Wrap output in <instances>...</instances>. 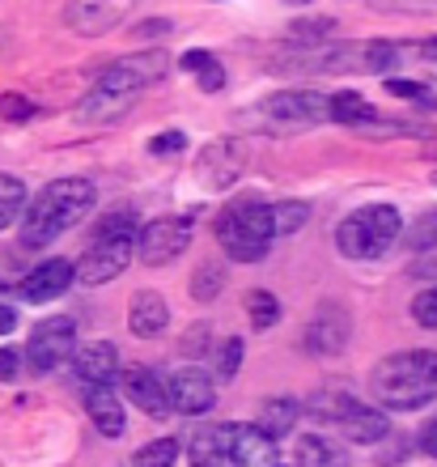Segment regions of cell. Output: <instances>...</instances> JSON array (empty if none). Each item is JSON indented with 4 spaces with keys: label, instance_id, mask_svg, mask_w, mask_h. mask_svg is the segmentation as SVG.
I'll use <instances>...</instances> for the list:
<instances>
[{
    "label": "cell",
    "instance_id": "6da1fadb",
    "mask_svg": "<svg viewBox=\"0 0 437 467\" xmlns=\"http://www.w3.org/2000/svg\"><path fill=\"white\" fill-rule=\"evenodd\" d=\"M98 204V187L89 179H56L30 200V209L22 217V246L43 251L60 234H68L81 217H89V209Z\"/></svg>",
    "mask_w": 437,
    "mask_h": 467
},
{
    "label": "cell",
    "instance_id": "7a4b0ae2",
    "mask_svg": "<svg viewBox=\"0 0 437 467\" xmlns=\"http://www.w3.org/2000/svg\"><path fill=\"white\" fill-rule=\"evenodd\" d=\"M369 391L390 412H416L437 400V353L433 348H408V353L382 357L369 374Z\"/></svg>",
    "mask_w": 437,
    "mask_h": 467
},
{
    "label": "cell",
    "instance_id": "3957f363",
    "mask_svg": "<svg viewBox=\"0 0 437 467\" xmlns=\"http://www.w3.org/2000/svg\"><path fill=\"white\" fill-rule=\"evenodd\" d=\"M331 94H318V89H280V94H267L255 107L243 111V123L251 132L264 136H285V132H306L315 123H328Z\"/></svg>",
    "mask_w": 437,
    "mask_h": 467
},
{
    "label": "cell",
    "instance_id": "277c9868",
    "mask_svg": "<svg viewBox=\"0 0 437 467\" xmlns=\"http://www.w3.org/2000/svg\"><path fill=\"white\" fill-rule=\"evenodd\" d=\"M136 238H140V222H136L132 213H110L107 222H98L94 243L86 246V255L77 259V281L81 285L115 281L132 264Z\"/></svg>",
    "mask_w": 437,
    "mask_h": 467
},
{
    "label": "cell",
    "instance_id": "5b68a950",
    "mask_svg": "<svg viewBox=\"0 0 437 467\" xmlns=\"http://www.w3.org/2000/svg\"><path fill=\"white\" fill-rule=\"evenodd\" d=\"M272 238H276L272 204H264L259 196H243V200H234L230 209L217 213V243L238 264H259L267 255Z\"/></svg>",
    "mask_w": 437,
    "mask_h": 467
},
{
    "label": "cell",
    "instance_id": "8992f818",
    "mask_svg": "<svg viewBox=\"0 0 437 467\" xmlns=\"http://www.w3.org/2000/svg\"><path fill=\"white\" fill-rule=\"evenodd\" d=\"M403 217L395 204H365V209L349 213L336 225V246L349 259H378L387 255V246L400 238Z\"/></svg>",
    "mask_w": 437,
    "mask_h": 467
},
{
    "label": "cell",
    "instance_id": "52a82bcc",
    "mask_svg": "<svg viewBox=\"0 0 437 467\" xmlns=\"http://www.w3.org/2000/svg\"><path fill=\"white\" fill-rule=\"evenodd\" d=\"M166 68H171V56H166L161 47H145V51H136V56H123V60L110 64L107 73L98 77L94 89H107V94H132V99H140V89L153 86V81H161Z\"/></svg>",
    "mask_w": 437,
    "mask_h": 467
},
{
    "label": "cell",
    "instance_id": "ba28073f",
    "mask_svg": "<svg viewBox=\"0 0 437 467\" xmlns=\"http://www.w3.org/2000/svg\"><path fill=\"white\" fill-rule=\"evenodd\" d=\"M77 353V323L68 315H51L30 332V345H26V357H30V369L35 374H51L60 369L68 357Z\"/></svg>",
    "mask_w": 437,
    "mask_h": 467
},
{
    "label": "cell",
    "instance_id": "9c48e42d",
    "mask_svg": "<svg viewBox=\"0 0 437 467\" xmlns=\"http://www.w3.org/2000/svg\"><path fill=\"white\" fill-rule=\"evenodd\" d=\"M243 171H246V149L234 136L208 140L200 149V158H195V183L204 187V192H225V187H234L243 179Z\"/></svg>",
    "mask_w": 437,
    "mask_h": 467
},
{
    "label": "cell",
    "instance_id": "30bf717a",
    "mask_svg": "<svg viewBox=\"0 0 437 467\" xmlns=\"http://www.w3.org/2000/svg\"><path fill=\"white\" fill-rule=\"evenodd\" d=\"M187 246H192V222L187 217H153V222L140 225L136 255L149 268H161V264H174Z\"/></svg>",
    "mask_w": 437,
    "mask_h": 467
},
{
    "label": "cell",
    "instance_id": "8fae6325",
    "mask_svg": "<svg viewBox=\"0 0 437 467\" xmlns=\"http://www.w3.org/2000/svg\"><path fill=\"white\" fill-rule=\"evenodd\" d=\"M166 391H171V408L179 412V417H204V412L217 408L213 382H208L204 369H195V366L174 369L171 379H166Z\"/></svg>",
    "mask_w": 437,
    "mask_h": 467
},
{
    "label": "cell",
    "instance_id": "7c38bea8",
    "mask_svg": "<svg viewBox=\"0 0 437 467\" xmlns=\"http://www.w3.org/2000/svg\"><path fill=\"white\" fill-rule=\"evenodd\" d=\"M77 281V264L68 259H43L35 272H26L17 281V297L30 302V306H43V302H56V297Z\"/></svg>",
    "mask_w": 437,
    "mask_h": 467
},
{
    "label": "cell",
    "instance_id": "4fadbf2b",
    "mask_svg": "<svg viewBox=\"0 0 437 467\" xmlns=\"http://www.w3.org/2000/svg\"><path fill=\"white\" fill-rule=\"evenodd\" d=\"M120 382H123V395L132 400L145 417H153V420H166L174 412L171 408V391H166V382L153 374L149 366H128L120 374Z\"/></svg>",
    "mask_w": 437,
    "mask_h": 467
},
{
    "label": "cell",
    "instance_id": "5bb4252c",
    "mask_svg": "<svg viewBox=\"0 0 437 467\" xmlns=\"http://www.w3.org/2000/svg\"><path fill=\"white\" fill-rule=\"evenodd\" d=\"M132 5L136 0H68V26L77 35L98 38L107 30H115L132 13Z\"/></svg>",
    "mask_w": 437,
    "mask_h": 467
},
{
    "label": "cell",
    "instance_id": "9a60e30c",
    "mask_svg": "<svg viewBox=\"0 0 437 467\" xmlns=\"http://www.w3.org/2000/svg\"><path fill=\"white\" fill-rule=\"evenodd\" d=\"M302 345L310 357H336L344 353V345H349V315H344L340 306H318V315L310 323H306L302 332Z\"/></svg>",
    "mask_w": 437,
    "mask_h": 467
},
{
    "label": "cell",
    "instance_id": "2e32d148",
    "mask_svg": "<svg viewBox=\"0 0 437 467\" xmlns=\"http://www.w3.org/2000/svg\"><path fill=\"white\" fill-rule=\"evenodd\" d=\"M86 412L102 438H123V430H128L123 400L110 391V382H86Z\"/></svg>",
    "mask_w": 437,
    "mask_h": 467
},
{
    "label": "cell",
    "instance_id": "e0dca14e",
    "mask_svg": "<svg viewBox=\"0 0 437 467\" xmlns=\"http://www.w3.org/2000/svg\"><path fill=\"white\" fill-rule=\"evenodd\" d=\"M280 463L276 438L259 425H234V467H272Z\"/></svg>",
    "mask_w": 437,
    "mask_h": 467
},
{
    "label": "cell",
    "instance_id": "ac0fdd59",
    "mask_svg": "<svg viewBox=\"0 0 437 467\" xmlns=\"http://www.w3.org/2000/svg\"><path fill=\"white\" fill-rule=\"evenodd\" d=\"M187 451H192V463L200 467L234 463V425H204V430H195Z\"/></svg>",
    "mask_w": 437,
    "mask_h": 467
},
{
    "label": "cell",
    "instance_id": "d6986e66",
    "mask_svg": "<svg viewBox=\"0 0 437 467\" xmlns=\"http://www.w3.org/2000/svg\"><path fill=\"white\" fill-rule=\"evenodd\" d=\"M73 374L81 382H110L120 374V348L110 340H94V345H81L73 353Z\"/></svg>",
    "mask_w": 437,
    "mask_h": 467
},
{
    "label": "cell",
    "instance_id": "ffe728a7",
    "mask_svg": "<svg viewBox=\"0 0 437 467\" xmlns=\"http://www.w3.org/2000/svg\"><path fill=\"white\" fill-rule=\"evenodd\" d=\"M166 323H171V310H166V302H161L153 289L132 294V302H128V327H132V336H140V340L161 336Z\"/></svg>",
    "mask_w": 437,
    "mask_h": 467
},
{
    "label": "cell",
    "instance_id": "44dd1931",
    "mask_svg": "<svg viewBox=\"0 0 437 467\" xmlns=\"http://www.w3.org/2000/svg\"><path fill=\"white\" fill-rule=\"evenodd\" d=\"M297 417H302V404H297V400H289V395H276V400H264V404H259L255 425L280 442L285 433H293Z\"/></svg>",
    "mask_w": 437,
    "mask_h": 467
},
{
    "label": "cell",
    "instance_id": "7402d4cb",
    "mask_svg": "<svg viewBox=\"0 0 437 467\" xmlns=\"http://www.w3.org/2000/svg\"><path fill=\"white\" fill-rule=\"evenodd\" d=\"M336 430H344V438H349V442L369 446V442H378V438H387V417H382L378 408L352 404V408H349V417H344L340 425H336Z\"/></svg>",
    "mask_w": 437,
    "mask_h": 467
},
{
    "label": "cell",
    "instance_id": "603a6c76",
    "mask_svg": "<svg viewBox=\"0 0 437 467\" xmlns=\"http://www.w3.org/2000/svg\"><path fill=\"white\" fill-rule=\"evenodd\" d=\"M132 94H107V89H94L77 102V115L81 119H120V115L132 111Z\"/></svg>",
    "mask_w": 437,
    "mask_h": 467
},
{
    "label": "cell",
    "instance_id": "cb8c5ba5",
    "mask_svg": "<svg viewBox=\"0 0 437 467\" xmlns=\"http://www.w3.org/2000/svg\"><path fill=\"white\" fill-rule=\"evenodd\" d=\"M182 73H195V86L204 89V94H217L225 89V68H221L217 56H208V51H187L179 60Z\"/></svg>",
    "mask_w": 437,
    "mask_h": 467
},
{
    "label": "cell",
    "instance_id": "d4e9b609",
    "mask_svg": "<svg viewBox=\"0 0 437 467\" xmlns=\"http://www.w3.org/2000/svg\"><path fill=\"white\" fill-rule=\"evenodd\" d=\"M331 123H349V128H361V123L374 119V107L357 94V89H340V94H331V107H328Z\"/></svg>",
    "mask_w": 437,
    "mask_h": 467
},
{
    "label": "cell",
    "instance_id": "484cf974",
    "mask_svg": "<svg viewBox=\"0 0 437 467\" xmlns=\"http://www.w3.org/2000/svg\"><path fill=\"white\" fill-rule=\"evenodd\" d=\"M357 404L349 391H340V387H328V391H315L310 400H306V408H310V417L328 420V425H340L344 417H349V408Z\"/></svg>",
    "mask_w": 437,
    "mask_h": 467
},
{
    "label": "cell",
    "instance_id": "4316f807",
    "mask_svg": "<svg viewBox=\"0 0 437 467\" xmlns=\"http://www.w3.org/2000/svg\"><path fill=\"white\" fill-rule=\"evenodd\" d=\"M22 209H26V183L17 174H0V230L22 222Z\"/></svg>",
    "mask_w": 437,
    "mask_h": 467
},
{
    "label": "cell",
    "instance_id": "83f0119b",
    "mask_svg": "<svg viewBox=\"0 0 437 467\" xmlns=\"http://www.w3.org/2000/svg\"><path fill=\"white\" fill-rule=\"evenodd\" d=\"M293 459L302 467H328V463H340V451L328 442V438H318V433H306V438H297V446H293Z\"/></svg>",
    "mask_w": 437,
    "mask_h": 467
},
{
    "label": "cell",
    "instance_id": "f1b7e54d",
    "mask_svg": "<svg viewBox=\"0 0 437 467\" xmlns=\"http://www.w3.org/2000/svg\"><path fill=\"white\" fill-rule=\"evenodd\" d=\"M306 222H310V204H306V200H280V204H272V225H276V238L297 234Z\"/></svg>",
    "mask_w": 437,
    "mask_h": 467
},
{
    "label": "cell",
    "instance_id": "f546056e",
    "mask_svg": "<svg viewBox=\"0 0 437 467\" xmlns=\"http://www.w3.org/2000/svg\"><path fill=\"white\" fill-rule=\"evenodd\" d=\"M246 315H251V327H255V332H267V327L280 319L276 294H267V289H251V294H246Z\"/></svg>",
    "mask_w": 437,
    "mask_h": 467
},
{
    "label": "cell",
    "instance_id": "4dcf8cb0",
    "mask_svg": "<svg viewBox=\"0 0 437 467\" xmlns=\"http://www.w3.org/2000/svg\"><path fill=\"white\" fill-rule=\"evenodd\" d=\"M179 455H182L179 438H161V442L140 446V451L132 455V463H136V467H171Z\"/></svg>",
    "mask_w": 437,
    "mask_h": 467
},
{
    "label": "cell",
    "instance_id": "1f68e13d",
    "mask_svg": "<svg viewBox=\"0 0 437 467\" xmlns=\"http://www.w3.org/2000/svg\"><path fill=\"white\" fill-rule=\"evenodd\" d=\"M221 285H225V268L221 264H200L192 272V297L195 302H213L221 294Z\"/></svg>",
    "mask_w": 437,
    "mask_h": 467
},
{
    "label": "cell",
    "instance_id": "d6a6232c",
    "mask_svg": "<svg viewBox=\"0 0 437 467\" xmlns=\"http://www.w3.org/2000/svg\"><path fill=\"white\" fill-rule=\"evenodd\" d=\"M328 35H336V22H331V17H302V22L289 26V38H297L306 47H318Z\"/></svg>",
    "mask_w": 437,
    "mask_h": 467
},
{
    "label": "cell",
    "instance_id": "836d02e7",
    "mask_svg": "<svg viewBox=\"0 0 437 467\" xmlns=\"http://www.w3.org/2000/svg\"><path fill=\"white\" fill-rule=\"evenodd\" d=\"M412 319L421 327H429V332H437V285H429V289H421L412 297Z\"/></svg>",
    "mask_w": 437,
    "mask_h": 467
},
{
    "label": "cell",
    "instance_id": "e575fe53",
    "mask_svg": "<svg viewBox=\"0 0 437 467\" xmlns=\"http://www.w3.org/2000/svg\"><path fill=\"white\" fill-rule=\"evenodd\" d=\"M243 357H246V345L234 336V340H225L221 345V353H217V374L221 379H234L238 374V366H243Z\"/></svg>",
    "mask_w": 437,
    "mask_h": 467
},
{
    "label": "cell",
    "instance_id": "d590c367",
    "mask_svg": "<svg viewBox=\"0 0 437 467\" xmlns=\"http://www.w3.org/2000/svg\"><path fill=\"white\" fill-rule=\"evenodd\" d=\"M35 111V102L22 99V94H0V119H9V123H26Z\"/></svg>",
    "mask_w": 437,
    "mask_h": 467
},
{
    "label": "cell",
    "instance_id": "8d00e7d4",
    "mask_svg": "<svg viewBox=\"0 0 437 467\" xmlns=\"http://www.w3.org/2000/svg\"><path fill=\"white\" fill-rule=\"evenodd\" d=\"M387 89L390 94H395V99H416L421 102V107H429V111H433L437 102H433V94H429L425 86H416V81H403V77H390L387 81Z\"/></svg>",
    "mask_w": 437,
    "mask_h": 467
},
{
    "label": "cell",
    "instance_id": "74e56055",
    "mask_svg": "<svg viewBox=\"0 0 437 467\" xmlns=\"http://www.w3.org/2000/svg\"><path fill=\"white\" fill-rule=\"evenodd\" d=\"M179 149H187V136L182 132H158L153 140H149V153H153V158H171V153H179Z\"/></svg>",
    "mask_w": 437,
    "mask_h": 467
},
{
    "label": "cell",
    "instance_id": "f35d334b",
    "mask_svg": "<svg viewBox=\"0 0 437 467\" xmlns=\"http://www.w3.org/2000/svg\"><path fill=\"white\" fill-rule=\"evenodd\" d=\"M429 243H437V213H425V222L408 234V246H412V251H421V246H429Z\"/></svg>",
    "mask_w": 437,
    "mask_h": 467
},
{
    "label": "cell",
    "instance_id": "ab89813d",
    "mask_svg": "<svg viewBox=\"0 0 437 467\" xmlns=\"http://www.w3.org/2000/svg\"><path fill=\"white\" fill-rule=\"evenodd\" d=\"M378 9H390V13H429L437 9V0H369Z\"/></svg>",
    "mask_w": 437,
    "mask_h": 467
},
{
    "label": "cell",
    "instance_id": "60d3db41",
    "mask_svg": "<svg viewBox=\"0 0 437 467\" xmlns=\"http://www.w3.org/2000/svg\"><path fill=\"white\" fill-rule=\"evenodd\" d=\"M182 353H187V357L208 353V323H195L192 332L182 336Z\"/></svg>",
    "mask_w": 437,
    "mask_h": 467
},
{
    "label": "cell",
    "instance_id": "b9f144b4",
    "mask_svg": "<svg viewBox=\"0 0 437 467\" xmlns=\"http://www.w3.org/2000/svg\"><path fill=\"white\" fill-rule=\"evenodd\" d=\"M17 369H22V357H17V348H0V382L17 379Z\"/></svg>",
    "mask_w": 437,
    "mask_h": 467
},
{
    "label": "cell",
    "instance_id": "7bdbcfd3",
    "mask_svg": "<svg viewBox=\"0 0 437 467\" xmlns=\"http://www.w3.org/2000/svg\"><path fill=\"white\" fill-rule=\"evenodd\" d=\"M13 327H17V310H13V306H5V302H0V336H9Z\"/></svg>",
    "mask_w": 437,
    "mask_h": 467
},
{
    "label": "cell",
    "instance_id": "ee69618b",
    "mask_svg": "<svg viewBox=\"0 0 437 467\" xmlns=\"http://www.w3.org/2000/svg\"><path fill=\"white\" fill-rule=\"evenodd\" d=\"M171 30V22H145V26H136V38H153V35H166Z\"/></svg>",
    "mask_w": 437,
    "mask_h": 467
},
{
    "label": "cell",
    "instance_id": "f6af8a7d",
    "mask_svg": "<svg viewBox=\"0 0 437 467\" xmlns=\"http://www.w3.org/2000/svg\"><path fill=\"white\" fill-rule=\"evenodd\" d=\"M421 446H425V455L437 459V420H429V430L421 433Z\"/></svg>",
    "mask_w": 437,
    "mask_h": 467
},
{
    "label": "cell",
    "instance_id": "bcb514c9",
    "mask_svg": "<svg viewBox=\"0 0 437 467\" xmlns=\"http://www.w3.org/2000/svg\"><path fill=\"white\" fill-rule=\"evenodd\" d=\"M425 60L437 64V38H429V43H425Z\"/></svg>",
    "mask_w": 437,
    "mask_h": 467
},
{
    "label": "cell",
    "instance_id": "7dc6e473",
    "mask_svg": "<svg viewBox=\"0 0 437 467\" xmlns=\"http://www.w3.org/2000/svg\"><path fill=\"white\" fill-rule=\"evenodd\" d=\"M289 5H310V0H289Z\"/></svg>",
    "mask_w": 437,
    "mask_h": 467
}]
</instances>
